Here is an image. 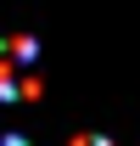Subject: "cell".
<instances>
[{"label": "cell", "instance_id": "obj_1", "mask_svg": "<svg viewBox=\"0 0 140 146\" xmlns=\"http://www.w3.org/2000/svg\"><path fill=\"white\" fill-rule=\"evenodd\" d=\"M73 146H106V141H101V135H84V141H73Z\"/></svg>", "mask_w": 140, "mask_h": 146}, {"label": "cell", "instance_id": "obj_2", "mask_svg": "<svg viewBox=\"0 0 140 146\" xmlns=\"http://www.w3.org/2000/svg\"><path fill=\"white\" fill-rule=\"evenodd\" d=\"M0 146H28V141H22V135H6V141H0Z\"/></svg>", "mask_w": 140, "mask_h": 146}]
</instances>
